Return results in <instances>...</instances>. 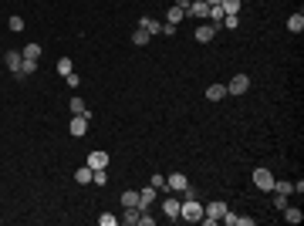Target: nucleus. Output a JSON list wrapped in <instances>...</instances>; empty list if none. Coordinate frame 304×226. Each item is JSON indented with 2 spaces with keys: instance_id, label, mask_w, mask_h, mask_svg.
<instances>
[{
  "instance_id": "22",
  "label": "nucleus",
  "mask_w": 304,
  "mask_h": 226,
  "mask_svg": "<svg viewBox=\"0 0 304 226\" xmlns=\"http://www.w3.org/2000/svg\"><path fill=\"white\" fill-rule=\"evenodd\" d=\"M240 4H244V0H223V4H220V7H223V17L226 14H240Z\"/></svg>"
},
{
  "instance_id": "19",
  "label": "nucleus",
  "mask_w": 304,
  "mask_h": 226,
  "mask_svg": "<svg viewBox=\"0 0 304 226\" xmlns=\"http://www.w3.org/2000/svg\"><path fill=\"white\" fill-rule=\"evenodd\" d=\"M149 37H152L149 31H142V27H135V31H132V44H135V47H142V44H149Z\"/></svg>"
},
{
  "instance_id": "10",
  "label": "nucleus",
  "mask_w": 304,
  "mask_h": 226,
  "mask_svg": "<svg viewBox=\"0 0 304 226\" xmlns=\"http://www.w3.org/2000/svg\"><path fill=\"white\" fill-rule=\"evenodd\" d=\"M213 34H216V24H203V27H196V41H200V44H210V41H213Z\"/></svg>"
},
{
  "instance_id": "24",
  "label": "nucleus",
  "mask_w": 304,
  "mask_h": 226,
  "mask_svg": "<svg viewBox=\"0 0 304 226\" xmlns=\"http://www.w3.org/2000/svg\"><path fill=\"white\" fill-rule=\"evenodd\" d=\"M21 54H24V57H31V61H37V57H41V44H27Z\"/></svg>"
},
{
  "instance_id": "31",
  "label": "nucleus",
  "mask_w": 304,
  "mask_h": 226,
  "mask_svg": "<svg viewBox=\"0 0 304 226\" xmlns=\"http://www.w3.org/2000/svg\"><path fill=\"white\" fill-rule=\"evenodd\" d=\"M149 186H156V189H166V176H152V182Z\"/></svg>"
},
{
  "instance_id": "16",
  "label": "nucleus",
  "mask_w": 304,
  "mask_h": 226,
  "mask_svg": "<svg viewBox=\"0 0 304 226\" xmlns=\"http://www.w3.org/2000/svg\"><path fill=\"white\" fill-rule=\"evenodd\" d=\"M206 98H210V102H223L226 98V85H210V88H206Z\"/></svg>"
},
{
  "instance_id": "12",
  "label": "nucleus",
  "mask_w": 304,
  "mask_h": 226,
  "mask_svg": "<svg viewBox=\"0 0 304 226\" xmlns=\"http://www.w3.org/2000/svg\"><path fill=\"white\" fill-rule=\"evenodd\" d=\"M223 223H230V226H254V216H236V213H230V209H226V213H223Z\"/></svg>"
},
{
  "instance_id": "26",
  "label": "nucleus",
  "mask_w": 304,
  "mask_h": 226,
  "mask_svg": "<svg viewBox=\"0 0 304 226\" xmlns=\"http://www.w3.org/2000/svg\"><path fill=\"white\" fill-rule=\"evenodd\" d=\"M68 108H71V115H85V112H88L81 98H71V105H68Z\"/></svg>"
},
{
  "instance_id": "6",
  "label": "nucleus",
  "mask_w": 304,
  "mask_h": 226,
  "mask_svg": "<svg viewBox=\"0 0 304 226\" xmlns=\"http://www.w3.org/2000/svg\"><path fill=\"white\" fill-rule=\"evenodd\" d=\"M4 61H7V68L14 71V78H21V81H24V74H21V68H24V54H21V51H7V57H4Z\"/></svg>"
},
{
  "instance_id": "5",
  "label": "nucleus",
  "mask_w": 304,
  "mask_h": 226,
  "mask_svg": "<svg viewBox=\"0 0 304 226\" xmlns=\"http://www.w3.org/2000/svg\"><path fill=\"white\" fill-rule=\"evenodd\" d=\"M250 91V78L247 74H233L230 85H226V95H247Z\"/></svg>"
},
{
  "instance_id": "17",
  "label": "nucleus",
  "mask_w": 304,
  "mask_h": 226,
  "mask_svg": "<svg viewBox=\"0 0 304 226\" xmlns=\"http://www.w3.org/2000/svg\"><path fill=\"white\" fill-rule=\"evenodd\" d=\"M91 176H95V169H88V166H81V169L75 172V182H78V186H88V182H91Z\"/></svg>"
},
{
  "instance_id": "18",
  "label": "nucleus",
  "mask_w": 304,
  "mask_h": 226,
  "mask_svg": "<svg viewBox=\"0 0 304 226\" xmlns=\"http://www.w3.org/2000/svg\"><path fill=\"white\" fill-rule=\"evenodd\" d=\"M284 219H287V223H301L304 213L297 209V206H284Z\"/></svg>"
},
{
  "instance_id": "9",
  "label": "nucleus",
  "mask_w": 304,
  "mask_h": 226,
  "mask_svg": "<svg viewBox=\"0 0 304 226\" xmlns=\"http://www.w3.org/2000/svg\"><path fill=\"white\" fill-rule=\"evenodd\" d=\"M156 186H146V189H139V209H149V206L156 203Z\"/></svg>"
},
{
  "instance_id": "25",
  "label": "nucleus",
  "mask_w": 304,
  "mask_h": 226,
  "mask_svg": "<svg viewBox=\"0 0 304 226\" xmlns=\"http://www.w3.org/2000/svg\"><path fill=\"white\" fill-rule=\"evenodd\" d=\"M71 71H75L71 57H61V61H57V74H71Z\"/></svg>"
},
{
  "instance_id": "23",
  "label": "nucleus",
  "mask_w": 304,
  "mask_h": 226,
  "mask_svg": "<svg viewBox=\"0 0 304 226\" xmlns=\"http://www.w3.org/2000/svg\"><path fill=\"white\" fill-rule=\"evenodd\" d=\"M274 192H284V196H291V192H294V182H287V179L277 182V179H274Z\"/></svg>"
},
{
  "instance_id": "8",
  "label": "nucleus",
  "mask_w": 304,
  "mask_h": 226,
  "mask_svg": "<svg viewBox=\"0 0 304 226\" xmlns=\"http://www.w3.org/2000/svg\"><path fill=\"white\" fill-rule=\"evenodd\" d=\"M68 132H71L75 138H81L85 132H88V118H85V115H75V118H71V125H68Z\"/></svg>"
},
{
  "instance_id": "13",
  "label": "nucleus",
  "mask_w": 304,
  "mask_h": 226,
  "mask_svg": "<svg viewBox=\"0 0 304 226\" xmlns=\"http://www.w3.org/2000/svg\"><path fill=\"white\" fill-rule=\"evenodd\" d=\"M179 199H162V213H166V219H179Z\"/></svg>"
},
{
  "instance_id": "33",
  "label": "nucleus",
  "mask_w": 304,
  "mask_h": 226,
  "mask_svg": "<svg viewBox=\"0 0 304 226\" xmlns=\"http://www.w3.org/2000/svg\"><path fill=\"white\" fill-rule=\"evenodd\" d=\"M206 4H210V7H213V4H223V0H206Z\"/></svg>"
},
{
  "instance_id": "15",
  "label": "nucleus",
  "mask_w": 304,
  "mask_h": 226,
  "mask_svg": "<svg viewBox=\"0 0 304 226\" xmlns=\"http://www.w3.org/2000/svg\"><path fill=\"white\" fill-rule=\"evenodd\" d=\"M287 31H291V34H301V31H304V14L301 11L287 17Z\"/></svg>"
},
{
  "instance_id": "14",
  "label": "nucleus",
  "mask_w": 304,
  "mask_h": 226,
  "mask_svg": "<svg viewBox=\"0 0 304 226\" xmlns=\"http://www.w3.org/2000/svg\"><path fill=\"white\" fill-rule=\"evenodd\" d=\"M139 27H142V31H149V34H162V21H156V17H142V21H139Z\"/></svg>"
},
{
  "instance_id": "32",
  "label": "nucleus",
  "mask_w": 304,
  "mask_h": 226,
  "mask_svg": "<svg viewBox=\"0 0 304 226\" xmlns=\"http://www.w3.org/2000/svg\"><path fill=\"white\" fill-rule=\"evenodd\" d=\"M274 206H277V209H284V206H287V196H284V192H277V199H274Z\"/></svg>"
},
{
  "instance_id": "7",
  "label": "nucleus",
  "mask_w": 304,
  "mask_h": 226,
  "mask_svg": "<svg viewBox=\"0 0 304 226\" xmlns=\"http://www.w3.org/2000/svg\"><path fill=\"white\" fill-rule=\"evenodd\" d=\"M88 169H108V152H101V148H95L88 156V162H85Z\"/></svg>"
},
{
  "instance_id": "4",
  "label": "nucleus",
  "mask_w": 304,
  "mask_h": 226,
  "mask_svg": "<svg viewBox=\"0 0 304 226\" xmlns=\"http://www.w3.org/2000/svg\"><path fill=\"white\" fill-rule=\"evenodd\" d=\"M254 186H257L260 192H274V176H270V169H254Z\"/></svg>"
},
{
  "instance_id": "21",
  "label": "nucleus",
  "mask_w": 304,
  "mask_h": 226,
  "mask_svg": "<svg viewBox=\"0 0 304 226\" xmlns=\"http://www.w3.org/2000/svg\"><path fill=\"white\" fill-rule=\"evenodd\" d=\"M122 206H139V189H125L122 192Z\"/></svg>"
},
{
  "instance_id": "11",
  "label": "nucleus",
  "mask_w": 304,
  "mask_h": 226,
  "mask_svg": "<svg viewBox=\"0 0 304 226\" xmlns=\"http://www.w3.org/2000/svg\"><path fill=\"white\" fill-rule=\"evenodd\" d=\"M206 14H210V4H206V0H193V4H190V17L206 21Z\"/></svg>"
},
{
  "instance_id": "29",
  "label": "nucleus",
  "mask_w": 304,
  "mask_h": 226,
  "mask_svg": "<svg viewBox=\"0 0 304 226\" xmlns=\"http://www.w3.org/2000/svg\"><path fill=\"white\" fill-rule=\"evenodd\" d=\"M98 223H101V226H115V223H118V216H112V213H101V216H98Z\"/></svg>"
},
{
  "instance_id": "30",
  "label": "nucleus",
  "mask_w": 304,
  "mask_h": 226,
  "mask_svg": "<svg viewBox=\"0 0 304 226\" xmlns=\"http://www.w3.org/2000/svg\"><path fill=\"white\" fill-rule=\"evenodd\" d=\"M65 81H68V88H78V85H81V78L75 74V71H71V74H65Z\"/></svg>"
},
{
  "instance_id": "2",
  "label": "nucleus",
  "mask_w": 304,
  "mask_h": 226,
  "mask_svg": "<svg viewBox=\"0 0 304 226\" xmlns=\"http://www.w3.org/2000/svg\"><path fill=\"white\" fill-rule=\"evenodd\" d=\"M166 189H169V192H186V196H193L190 179H186L183 172H172V176H166Z\"/></svg>"
},
{
  "instance_id": "3",
  "label": "nucleus",
  "mask_w": 304,
  "mask_h": 226,
  "mask_svg": "<svg viewBox=\"0 0 304 226\" xmlns=\"http://www.w3.org/2000/svg\"><path fill=\"white\" fill-rule=\"evenodd\" d=\"M223 213H226V203H220V199H216V203H210V206H203V223H220V219H223Z\"/></svg>"
},
{
  "instance_id": "1",
  "label": "nucleus",
  "mask_w": 304,
  "mask_h": 226,
  "mask_svg": "<svg viewBox=\"0 0 304 226\" xmlns=\"http://www.w3.org/2000/svg\"><path fill=\"white\" fill-rule=\"evenodd\" d=\"M179 219H186V223H203V206L196 203L193 196L179 206Z\"/></svg>"
},
{
  "instance_id": "28",
  "label": "nucleus",
  "mask_w": 304,
  "mask_h": 226,
  "mask_svg": "<svg viewBox=\"0 0 304 226\" xmlns=\"http://www.w3.org/2000/svg\"><path fill=\"white\" fill-rule=\"evenodd\" d=\"M7 24H11V31H14V34H21V31H24V17H17V14H14Z\"/></svg>"
},
{
  "instance_id": "20",
  "label": "nucleus",
  "mask_w": 304,
  "mask_h": 226,
  "mask_svg": "<svg viewBox=\"0 0 304 226\" xmlns=\"http://www.w3.org/2000/svg\"><path fill=\"white\" fill-rule=\"evenodd\" d=\"M183 17H186V11L172 4V7H169V21H166V24H183Z\"/></svg>"
},
{
  "instance_id": "27",
  "label": "nucleus",
  "mask_w": 304,
  "mask_h": 226,
  "mask_svg": "<svg viewBox=\"0 0 304 226\" xmlns=\"http://www.w3.org/2000/svg\"><path fill=\"white\" fill-rule=\"evenodd\" d=\"M37 71V61H31V57H24V68H21V74L27 78V74H34Z\"/></svg>"
}]
</instances>
